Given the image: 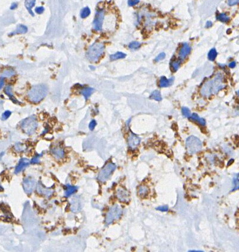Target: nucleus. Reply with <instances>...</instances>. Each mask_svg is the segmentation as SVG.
Wrapping results in <instances>:
<instances>
[{
	"instance_id": "nucleus-13",
	"label": "nucleus",
	"mask_w": 239,
	"mask_h": 252,
	"mask_svg": "<svg viewBox=\"0 0 239 252\" xmlns=\"http://www.w3.org/2000/svg\"><path fill=\"white\" fill-rule=\"evenodd\" d=\"M30 163V161L27 159V158H21L18 164L17 165V166L16 167L14 172L15 174H18L19 172H20L23 169H24L26 167H27Z\"/></svg>"
},
{
	"instance_id": "nucleus-27",
	"label": "nucleus",
	"mask_w": 239,
	"mask_h": 252,
	"mask_svg": "<svg viewBox=\"0 0 239 252\" xmlns=\"http://www.w3.org/2000/svg\"><path fill=\"white\" fill-rule=\"evenodd\" d=\"M148 188L146 186L141 185L139 188H138V193L140 195L144 196V195H146L148 194Z\"/></svg>"
},
{
	"instance_id": "nucleus-40",
	"label": "nucleus",
	"mask_w": 239,
	"mask_h": 252,
	"mask_svg": "<svg viewBox=\"0 0 239 252\" xmlns=\"http://www.w3.org/2000/svg\"><path fill=\"white\" fill-rule=\"evenodd\" d=\"M165 57V53H161L155 58V60L156 61H159L161 60H163Z\"/></svg>"
},
{
	"instance_id": "nucleus-16",
	"label": "nucleus",
	"mask_w": 239,
	"mask_h": 252,
	"mask_svg": "<svg viewBox=\"0 0 239 252\" xmlns=\"http://www.w3.org/2000/svg\"><path fill=\"white\" fill-rule=\"evenodd\" d=\"M37 191H38L40 194H43L48 197L51 195L53 193V191L52 190H50V189H49V188H46L44 186H43L41 184H38V187H37Z\"/></svg>"
},
{
	"instance_id": "nucleus-2",
	"label": "nucleus",
	"mask_w": 239,
	"mask_h": 252,
	"mask_svg": "<svg viewBox=\"0 0 239 252\" xmlns=\"http://www.w3.org/2000/svg\"><path fill=\"white\" fill-rule=\"evenodd\" d=\"M47 92V87L45 84H37L29 91L28 97L33 102H39L46 96Z\"/></svg>"
},
{
	"instance_id": "nucleus-7",
	"label": "nucleus",
	"mask_w": 239,
	"mask_h": 252,
	"mask_svg": "<svg viewBox=\"0 0 239 252\" xmlns=\"http://www.w3.org/2000/svg\"><path fill=\"white\" fill-rule=\"evenodd\" d=\"M116 168V165L114 163H108L100 171L97 179L102 182L107 181L111 176L112 174L114 172Z\"/></svg>"
},
{
	"instance_id": "nucleus-49",
	"label": "nucleus",
	"mask_w": 239,
	"mask_h": 252,
	"mask_svg": "<svg viewBox=\"0 0 239 252\" xmlns=\"http://www.w3.org/2000/svg\"><path fill=\"white\" fill-rule=\"evenodd\" d=\"M4 153H1V154H0V160H1V158H2L3 156L4 155Z\"/></svg>"
},
{
	"instance_id": "nucleus-14",
	"label": "nucleus",
	"mask_w": 239,
	"mask_h": 252,
	"mask_svg": "<svg viewBox=\"0 0 239 252\" xmlns=\"http://www.w3.org/2000/svg\"><path fill=\"white\" fill-rule=\"evenodd\" d=\"M191 52V47L187 43H184L180 51V60H184Z\"/></svg>"
},
{
	"instance_id": "nucleus-42",
	"label": "nucleus",
	"mask_w": 239,
	"mask_h": 252,
	"mask_svg": "<svg viewBox=\"0 0 239 252\" xmlns=\"http://www.w3.org/2000/svg\"><path fill=\"white\" fill-rule=\"evenodd\" d=\"M139 0H128V4L129 6H133L139 3Z\"/></svg>"
},
{
	"instance_id": "nucleus-3",
	"label": "nucleus",
	"mask_w": 239,
	"mask_h": 252,
	"mask_svg": "<svg viewBox=\"0 0 239 252\" xmlns=\"http://www.w3.org/2000/svg\"><path fill=\"white\" fill-rule=\"evenodd\" d=\"M105 47L101 43H95L88 49L86 53L87 59L92 62L97 61L104 52Z\"/></svg>"
},
{
	"instance_id": "nucleus-47",
	"label": "nucleus",
	"mask_w": 239,
	"mask_h": 252,
	"mask_svg": "<svg viewBox=\"0 0 239 252\" xmlns=\"http://www.w3.org/2000/svg\"><path fill=\"white\" fill-rule=\"evenodd\" d=\"M17 7V4L16 3H12V5H11L10 9H11V10H14V9H16Z\"/></svg>"
},
{
	"instance_id": "nucleus-46",
	"label": "nucleus",
	"mask_w": 239,
	"mask_h": 252,
	"mask_svg": "<svg viewBox=\"0 0 239 252\" xmlns=\"http://www.w3.org/2000/svg\"><path fill=\"white\" fill-rule=\"evenodd\" d=\"M4 79L1 78H0V89H1L2 87L4 86Z\"/></svg>"
},
{
	"instance_id": "nucleus-9",
	"label": "nucleus",
	"mask_w": 239,
	"mask_h": 252,
	"mask_svg": "<svg viewBox=\"0 0 239 252\" xmlns=\"http://www.w3.org/2000/svg\"><path fill=\"white\" fill-rule=\"evenodd\" d=\"M22 185L24 191L26 194H30L35 189L36 187V182L33 178L27 177L24 180Z\"/></svg>"
},
{
	"instance_id": "nucleus-26",
	"label": "nucleus",
	"mask_w": 239,
	"mask_h": 252,
	"mask_svg": "<svg viewBox=\"0 0 239 252\" xmlns=\"http://www.w3.org/2000/svg\"><path fill=\"white\" fill-rule=\"evenodd\" d=\"M217 55V52L216 51V48H213L211 49L210 51L209 52L208 54V58L210 61H214L216 59Z\"/></svg>"
},
{
	"instance_id": "nucleus-52",
	"label": "nucleus",
	"mask_w": 239,
	"mask_h": 252,
	"mask_svg": "<svg viewBox=\"0 0 239 252\" xmlns=\"http://www.w3.org/2000/svg\"><path fill=\"white\" fill-rule=\"evenodd\" d=\"M89 67H90V68H92V69H95V67H92V66H91Z\"/></svg>"
},
{
	"instance_id": "nucleus-25",
	"label": "nucleus",
	"mask_w": 239,
	"mask_h": 252,
	"mask_svg": "<svg viewBox=\"0 0 239 252\" xmlns=\"http://www.w3.org/2000/svg\"><path fill=\"white\" fill-rule=\"evenodd\" d=\"M91 14V10L89 7H84L80 11V17L82 18H85L89 16Z\"/></svg>"
},
{
	"instance_id": "nucleus-5",
	"label": "nucleus",
	"mask_w": 239,
	"mask_h": 252,
	"mask_svg": "<svg viewBox=\"0 0 239 252\" xmlns=\"http://www.w3.org/2000/svg\"><path fill=\"white\" fill-rule=\"evenodd\" d=\"M186 148L190 154H195L202 148V143L198 138L191 136L186 140Z\"/></svg>"
},
{
	"instance_id": "nucleus-24",
	"label": "nucleus",
	"mask_w": 239,
	"mask_h": 252,
	"mask_svg": "<svg viewBox=\"0 0 239 252\" xmlns=\"http://www.w3.org/2000/svg\"><path fill=\"white\" fill-rule=\"evenodd\" d=\"M127 55L126 54L122 53V52H117L114 54H112L110 56V59L111 60H116L120 59H123L125 58Z\"/></svg>"
},
{
	"instance_id": "nucleus-12",
	"label": "nucleus",
	"mask_w": 239,
	"mask_h": 252,
	"mask_svg": "<svg viewBox=\"0 0 239 252\" xmlns=\"http://www.w3.org/2000/svg\"><path fill=\"white\" fill-rule=\"evenodd\" d=\"M71 210L73 212H77L81 210V202L79 196L74 197L71 201Z\"/></svg>"
},
{
	"instance_id": "nucleus-28",
	"label": "nucleus",
	"mask_w": 239,
	"mask_h": 252,
	"mask_svg": "<svg viewBox=\"0 0 239 252\" xmlns=\"http://www.w3.org/2000/svg\"><path fill=\"white\" fill-rule=\"evenodd\" d=\"M150 98L152 99H154L155 100H157V101H160V100H161V99H162L160 92L158 91H154L151 93V95H150Z\"/></svg>"
},
{
	"instance_id": "nucleus-33",
	"label": "nucleus",
	"mask_w": 239,
	"mask_h": 252,
	"mask_svg": "<svg viewBox=\"0 0 239 252\" xmlns=\"http://www.w3.org/2000/svg\"><path fill=\"white\" fill-rule=\"evenodd\" d=\"M233 182L234 188H233V190H232V191L237 190V189L239 187V185H238V184H239L238 183V174H237V175L235 176L234 178H233Z\"/></svg>"
},
{
	"instance_id": "nucleus-43",
	"label": "nucleus",
	"mask_w": 239,
	"mask_h": 252,
	"mask_svg": "<svg viewBox=\"0 0 239 252\" xmlns=\"http://www.w3.org/2000/svg\"><path fill=\"white\" fill-rule=\"evenodd\" d=\"M238 0H228V3L230 5H234L237 4Z\"/></svg>"
},
{
	"instance_id": "nucleus-50",
	"label": "nucleus",
	"mask_w": 239,
	"mask_h": 252,
	"mask_svg": "<svg viewBox=\"0 0 239 252\" xmlns=\"http://www.w3.org/2000/svg\"><path fill=\"white\" fill-rule=\"evenodd\" d=\"M189 251H197V252L200 251V252H203V251H201V250H189Z\"/></svg>"
},
{
	"instance_id": "nucleus-8",
	"label": "nucleus",
	"mask_w": 239,
	"mask_h": 252,
	"mask_svg": "<svg viewBox=\"0 0 239 252\" xmlns=\"http://www.w3.org/2000/svg\"><path fill=\"white\" fill-rule=\"evenodd\" d=\"M104 19H105V12L102 10L97 11L93 21V27L95 30L97 31L102 30L103 22H104Z\"/></svg>"
},
{
	"instance_id": "nucleus-39",
	"label": "nucleus",
	"mask_w": 239,
	"mask_h": 252,
	"mask_svg": "<svg viewBox=\"0 0 239 252\" xmlns=\"http://www.w3.org/2000/svg\"><path fill=\"white\" fill-rule=\"evenodd\" d=\"M96 121H95V120H92V121L90 122V123H89V129L91 130V131H93V130L95 129V127H96Z\"/></svg>"
},
{
	"instance_id": "nucleus-51",
	"label": "nucleus",
	"mask_w": 239,
	"mask_h": 252,
	"mask_svg": "<svg viewBox=\"0 0 239 252\" xmlns=\"http://www.w3.org/2000/svg\"><path fill=\"white\" fill-rule=\"evenodd\" d=\"M0 190H1V191H3V188L0 185Z\"/></svg>"
},
{
	"instance_id": "nucleus-6",
	"label": "nucleus",
	"mask_w": 239,
	"mask_h": 252,
	"mask_svg": "<svg viewBox=\"0 0 239 252\" xmlns=\"http://www.w3.org/2000/svg\"><path fill=\"white\" fill-rule=\"evenodd\" d=\"M122 214V210L118 204L113 206L109 210L106 216L105 223L109 225L115 220H118Z\"/></svg>"
},
{
	"instance_id": "nucleus-23",
	"label": "nucleus",
	"mask_w": 239,
	"mask_h": 252,
	"mask_svg": "<svg viewBox=\"0 0 239 252\" xmlns=\"http://www.w3.org/2000/svg\"><path fill=\"white\" fill-rule=\"evenodd\" d=\"M189 118H190L191 119H192L193 121H195L198 122L200 125H201L202 126H204L206 125V121L203 118H200L197 113H193V114H192L190 116V117Z\"/></svg>"
},
{
	"instance_id": "nucleus-1",
	"label": "nucleus",
	"mask_w": 239,
	"mask_h": 252,
	"mask_svg": "<svg viewBox=\"0 0 239 252\" xmlns=\"http://www.w3.org/2000/svg\"><path fill=\"white\" fill-rule=\"evenodd\" d=\"M223 79L222 74L219 73L212 79L207 81L201 87V95L204 96L208 97L211 95L217 93L225 87Z\"/></svg>"
},
{
	"instance_id": "nucleus-29",
	"label": "nucleus",
	"mask_w": 239,
	"mask_h": 252,
	"mask_svg": "<svg viewBox=\"0 0 239 252\" xmlns=\"http://www.w3.org/2000/svg\"><path fill=\"white\" fill-rule=\"evenodd\" d=\"M181 60H175V61L171 62V67L174 72H176L178 69L180 65V63H181Z\"/></svg>"
},
{
	"instance_id": "nucleus-20",
	"label": "nucleus",
	"mask_w": 239,
	"mask_h": 252,
	"mask_svg": "<svg viewBox=\"0 0 239 252\" xmlns=\"http://www.w3.org/2000/svg\"><path fill=\"white\" fill-rule=\"evenodd\" d=\"M174 78H172L170 79H167V78L162 76L160 79L159 86L161 87H165L169 86L174 81Z\"/></svg>"
},
{
	"instance_id": "nucleus-37",
	"label": "nucleus",
	"mask_w": 239,
	"mask_h": 252,
	"mask_svg": "<svg viewBox=\"0 0 239 252\" xmlns=\"http://www.w3.org/2000/svg\"><path fill=\"white\" fill-rule=\"evenodd\" d=\"M42 155H37L36 156H35L31 161H30V163H32V164H35V163H38L40 161V157H41Z\"/></svg>"
},
{
	"instance_id": "nucleus-36",
	"label": "nucleus",
	"mask_w": 239,
	"mask_h": 252,
	"mask_svg": "<svg viewBox=\"0 0 239 252\" xmlns=\"http://www.w3.org/2000/svg\"><path fill=\"white\" fill-rule=\"evenodd\" d=\"M11 112L10 110H6L5 112H4L3 113V114L2 115V117L1 119L3 121H5L7 120L11 115Z\"/></svg>"
},
{
	"instance_id": "nucleus-15",
	"label": "nucleus",
	"mask_w": 239,
	"mask_h": 252,
	"mask_svg": "<svg viewBox=\"0 0 239 252\" xmlns=\"http://www.w3.org/2000/svg\"><path fill=\"white\" fill-rule=\"evenodd\" d=\"M51 153L53 154V155L57 159L62 158L65 155V152L63 149L59 146L53 148L51 149Z\"/></svg>"
},
{
	"instance_id": "nucleus-48",
	"label": "nucleus",
	"mask_w": 239,
	"mask_h": 252,
	"mask_svg": "<svg viewBox=\"0 0 239 252\" xmlns=\"http://www.w3.org/2000/svg\"><path fill=\"white\" fill-rule=\"evenodd\" d=\"M233 161H234V159H230V161L228 162V164H227L228 166H229L231 164V163H232L233 162Z\"/></svg>"
},
{
	"instance_id": "nucleus-10",
	"label": "nucleus",
	"mask_w": 239,
	"mask_h": 252,
	"mask_svg": "<svg viewBox=\"0 0 239 252\" xmlns=\"http://www.w3.org/2000/svg\"><path fill=\"white\" fill-rule=\"evenodd\" d=\"M141 142L140 138L138 137L135 134L131 132L128 138V143L130 148L132 149L136 148Z\"/></svg>"
},
{
	"instance_id": "nucleus-17",
	"label": "nucleus",
	"mask_w": 239,
	"mask_h": 252,
	"mask_svg": "<svg viewBox=\"0 0 239 252\" xmlns=\"http://www.w3.org/2000/svg\"><path fill=\"white\" fill-rule=\"evenodd\" d=\"M36 0H26L24 3L25 7L27 8V11L31 15V16L34 17V14L32 11V8L35 5Z\"/></svg>"
},
{
	"instance_id": "nucleus-18",
	"label": "nucleus",
	"mask_w": 239,
	"mask_h": 252,
	"mask_svg": "<svg viewBox=\"0 0 239 252\" xmlns=\"http://www.w3.org/2000/svg\"><path fill=\"white\" fill-rule=\"evenodd\" d=\"M28 31V29L26 26H24V25H18L17 26L16 30L15 31H14L13 32H12L10 34V35H16V34H24L26 33Z\"/></svg>"
},
{
	"instance_id": "nucleus-4",
	"label": "nucleus",
	"mask_w": 239,
	"mask_h": 252,
	"mask_svg": "<svg viewBox=\"0 0 239 252\" xmlns=\"http://www.w3.org/2000/svg\"><path fill=\"white\" fill-rule=\"evenodd\" d=\"M37 127V123L36 118L34 115L30 116L21 122V127L23 131L27 135H31L34 133Z\"/></svg>"
},
{
	"instance_id": "nucleus-11",
	"label": "nucleus",
	"mask_w": 239,
	"mask_h": 252,
	"mask_svg": "<svg viewBox=\"0 0 239 252\" xmlns=\"http://www.w3.org/2000/svg\"><path fill=\"white\" fill-rule=\"evenodd\" d=\"M117 197L123 203H127L129 201V194L128 191L122 188H119L117 190Z\"/></svg>"
},
{
	"instance_id": "nucleus-44",
	"label": "nucleus",
	"mask_w": 239,
	"mask_h": 252,
	"mask_svg": "<svg viewBox=\"0 0 239 252\" xmlns=\"http://www.w3.org/2000/svg\"><path fill=\"white\" fill-rule=\"evenodd\" d=\"M236 63L235 61H232V62L230 63L229 65V66L230 68H234L236 67Z\"/></svg>"
},
{
	"instance_id": "nucleus-34",
	"label": "nucleus",
	"mask_w": 239,
	"mask_h": 252,
	"mask_svg": "<svg viewBox=\"0 0 239 252\" xmlns=\"http://www.w3.org/2000/svg\"><path fill=\"white\" fill-rule=\"evenodd\" d=\"M140 46H141V44L138 42H133L129 44V48L133 50H135L140 48Z\"/></svg>"
},
{
	"instance_id": "nucleus-21",
	"label": "nucleus",
	"mask_w": 239,
	"mask_h": 252,
	"mask_svg": "<svg viewBox=\"0 0 239 252\" xmlns=\"http://www.w3.org/2000/svg\"><path fill=\"white\" fill-rule=\"evenodd\" d=\"M78 190V187L75 186H71L69 184L66 185V190L65 193V196L66 197H69L71 194L74 193Z\"/></svg>"
},
{
	"instance_id": "nucleus-38",
	"label": "nucleus",
	"mask_w": 239,
	"mask_h": 252,
	"mask_svg": "<svg viewBox=\"0 0 239 252\" xmlns=\"http://www.w3.org/2000/svg\"><path fill=\"white\" fill-rule=\"evenodd\" d=\"M35 11L37 14H42L43 12L44 11V8L43 7H37L35 9Z\"/></svg>"
},
{
	"instance_id": "nucleus-41",
	"label": "nucleus",
	"mask_w": 239,
	"mask_h": 252,
	"mask_svg": "<svg viewBox=\"0 0 239 252\" xmlns=\"http://www.w3.org/2000/svg\"><path fill=\"white\" fill-rule=\"evenodd\" d=\"M157 210L162 211V212H165L167 211L168 210V207L167 206H161V207H158L156 208Z\"/></svg>"
},
{
	"instance_id": "nucleus-22",
	"label": "nucleus",
	"mask_w": 239,
	"mask_h": 252,
	"mask_svg": "<svg viewBox=\"0 0 239 252\" xmlns=\"http://www.w3.org/2000/svg\"><path fill=\"white\" fill-rule=\"evenodd\" d=\"M94 89L92 87H86L82 90L81 93L83 95L85 99H87L93 93Z\"/></svg>"
},
{
	"instance_id": "nucleus-31",
	"label": "nucleus",
	"mask_w": 239,
	"mask_h": 252,
	"mask_svg": "<svg viewBox=\"0 0 239 252\" xmlns=\"http://www.w3.org/2000/svg\"><path fill=\"white\" fill-rule=\"evenodd\" d=\"M14 74H15V72L13 70L7 69L3 72L2 76L4 77H11L12 76H13Z\"/></svg>"
},
{
	"instance_id": "nucleus-35",
	"label": "nucleus",
	"mask_w": 239,
	"mask_h": 252,
	"mask_svg": "<svg viewBox=\"0 0 239 252\" xmlns=\"http://www.w3.org/2000/svg\"><path fill=\"white\" fill-rule=\"evenodd\" d=\"M14 148L17 151L21 152V151H23L25 150V149H26V146H25L24 144H21V143H17L16 144Z\"/></svg>"
},
{
	"instance_id": "nucleus-30",
	"label": "nucleus",
	"mask_w": 239,
	"mask_h": 252,
	"mask_svg": "<svg viewBox=\"0 0 239 252\" xmlns=\"http://www.w3.org/2000/svg\"><path fill=\"white\" fill-rule=\"evenodd\" d=\"M217 19L223 22H226L229 20V17L226 16L225 14L222 13L219 14V16L217 17Z\"/></svg>"
},
{
	"instance_id": "nucleus-45",
	"label": "nucleus",
	"mask_w": 239,
	"mask_h": 252,
	"mask_svg": "<svg viewBox=\"0 0 239 252\" xmlns=\"http://www.w3.org/2000/svg\"><path fill=\"white\" fill-rule=\"evenodd\" d=\"M212 22L208 21H207V22H206V28H210V27H211L212 26Z\"/></svg>"
},
{
	"instance_id": "nucleus-19",
	"label": "nucleus",
	"mask_w": 239,
	"mask_h": 252,
	"mask_svg": "<svg viewBox=\"0 0 239 252\" xmlns=\"http://www.w3.org/2000/svg\"><path fill=\"white\" fill-rule=\"evenodd\" d=\"M5 93H6L7 95H8V96L9 97V98L12 100V102L15 104H20V102L17 100L15 97H14L13 93L12 92V87L11 86H7L4 89Z\"/></svg>"
},
{
	"instance_id": "nucleus-32",
	"label": "nucleus",
	"mask_w": 239,
	"mask_h": 252,
	"mask_svg": "<svg viewBox=\"0 0 239 252\" xmlns=\"http://www.w3.org/2000/svg\"><path fill=\"white\" fill-rule=\"evenodd\" d=\"M182 115L185 116V117H186V118H189L190 117V116H191V113H190V109H188V108H186V107H183L182 108Z\"/></svg>"
}]
</instances>
